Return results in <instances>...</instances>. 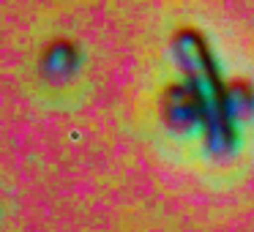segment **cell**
<instances>
[{
  "label": "cell",
  "instance_id": "obj_4",
  "mask_svg": "<svg viewBox=\"0 0 254 232\" xmlns=\"http://www.w3.org/2000/svg\"><path fill=\"white\" fill-rule=\"evenodd\" d=\"M227 107L235 123H246L254 117V85L249 79L227 82Z\"/></svg>",
  "mask_w": 254,
  "mask_h": 232
},
{
  "label": "cell",
  "instance_id": "obj_1",
  "mask_svg": "<svg viewBox=\"0 0 254 232\" xmlns=\"http://www.w3.org/2000/svg\"><path fill=\"white\" fill-rule=\"evenodd\" d=\"M172 60L178 63L183 79L199 93L205 107L202 139L210 156L224 159L238 145V123L227 107V82H221L216 60L205 36L194 28H181L170 41Z\"/></svg>",
  "mask_w": 254,
  "mask_h": 232
},
{
  "label": "cell",
  "instance_id": "obj_3",
  "mask_svg": "<svg viewBox=\"0 0 254 232\" xmlns=\"http://www.w3.org/2000/svg\"><path fill=\"white\" fill-rule=\"evenodd\" d=\"M77 66H79V52L71 41H52L41 55V74L52 82L71 79Z\"/></svg>",
  "mask_w": 254,
  "mask_h": 232
},
{
  "label": "cell",
  "instance_id": "obj_2",
  "mask_svg": "<svg viewBox=\"0 0 254 232\" xmlns=\"http://www.w3.org/2000/svg\"><path fill=\"white\" fill-rule=\"evenodd\" d=\"M161 120L175 134H189L205 123L202 99L186 79L167 85V90L161 93Z\"/></svg>",
  "mask_w": 254,
  "mask_h": 232
}]
</instances>
